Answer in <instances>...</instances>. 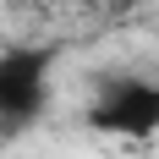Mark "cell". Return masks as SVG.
<instances>
[{
	"mask_svg": "<svg viewBox=\"0 0 159 159\" xmlns=\"http://www.w3.org/2000/svg\"><path fill=\"white\" fill-rule=\"evenodd\" d=\"M49 55L44 44H11L0 49V126L16 132L44 115V99H49Z\"/></svg>",
	"mask_w": 159,
	"mask_h": 159,
	"instance_id": "1",
	"label": "cell"
},
{
	"mask_svg": "<svg viewBox=\"0 0 159 159\" xmlns=\"http://www.w3.org/2000/svg\"><path fill=\"white\" fill-rule=\"evenodd\" d=\"M88 126L110 137H154L159 132V82L154 77H110L88 104Z\"/></svg>",
	"mask_w": 159,
	"mask_h": 159,
	"instance_id": "2",
	"label": "cell"
},
{
	"mask_svg": "<svg viewBox=\"0 0 159 159\" xmlns=\"http://www.w3.org/2000/svg\"><path fill=\"white\" fill-rule=\"evenodd\" d=\"M99 6H110V11H126V6H137V0H99Z\"/></svg>",
	"mask_w": 159,
	"mask_h": 159,
	"instance_id": "3",
	"label": "cell"
}]
</instances>
